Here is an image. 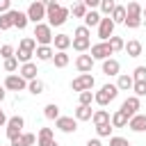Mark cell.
<instances>
[{
	"label": "cell",
	"mask_w": 146,
	"mask_h": 146,
	"mask_svg": "<svg viewBox=\"0 0 146 146\" xmlns=\"http://www.w3.org/2000/svg\"><path fill=\"white\" fill-rule=\"evenodd\" d=\"M71 46H73V50H78V52H87V50L91 48V41H89V36H73V39H71Z\"/></svg>",
	"instance_id": "d6986e66"
},
{
	"label": "cell",
	"mask_w": 146,
	"mask_h": 146,
	"mask_svg": "<svg viewBox=\"0 0 146 146\" xmlns=\"http://www.w3.org/2000/svg\"><path fill=\"white\" fill-rule=\"evenodd\" d=\"M114 21L110 16H100V23H98V39L100 41H107L112 34H114Z\"/></svg>",
	"instance_id": "8fae6325"
},
{
	"label": "cell",
	"mask_w": 146,
	"mask_h": 146,
	"mask_svg": "<svg viewBox=\"0 0 146 146\" xmlns=\"http://www.w3.org/2000/svg\"><path fill=\"white\" fill-rule=\"evenodd\" d=\"M43 116H46L48 121H55V119L59 116V105H55V103H48V105L43 107Z\"/></svg>",
	"instance_id": "1f68e13d"
},
{
	"label": "cell",
	"mask_w": 146,
	"mask_h": 146,
	"mask_svg": "<svg viewBox=\"0 0 146 146\" xmlns=\"http://www.w3.org/2000/svg\"><path fill=\"white\" fill-rule=\"evenodd\" d=\"M18 64H21V62H18L16 57H7V59H5V71H7V73H14V71H18Z\"/></svg>",
	"instance_id": "60d3db41"
},
{
	"label": "cell",
	"mask_w": 146,
	"mask_h": 146,
	"mask_svg": "<svg viewBox=\"0 0 146 146\" xmlns=\"http://www.w3.org/2000/svg\"><path fill=\"white\" fill-rule=\"evenodd\" d=\"M34 141H36V135H32V132H21L18 137L11 139V146H32Z\"/></svg>",
	"instance_id": "ac0fdd59"
},
{
	"label": "cell",
	"mask_w": 146,
	"mask_h": 146,
	"mask_svg": "<svg viewBox=\"0 0 146 146\" xmlns=\"http://www.w3.org/2000/svg\"><path fill=\"white\" fill-rule=\"evenodd\" d=\"M98 23H100V14H98L96 9H87V14H84V25H87V27H98Z\"/></svg>",
	"instance_id": "f1b7e54d"
},
{
	"label": "cell",
	"mask_w": 146,
	"mask_h": 146,
	"mask_svg": "<svg viewBox=\"0 0 146 146\" xmlns=\"http://www.w3.org/2000/svg\"><path fill=\"white\" fill-rule=\"evenodd\" d=\"M107 41H110V46H112V50H114V52L123 50V46H125V41H123L121 36H114V34H112V36H110Z\"/></svg>",
	"instance_id": "ab89813d"
},
{
	"label": "cell",
	"mask_w": 146,
	"mask_h": 146,
	"mask_svg": "<svg viewBox=\"0 0 146 146\" xmlns=\"http://www.w3.org/2000/svg\"><path fill=\"white\" fill-rule=\"evenodd\" d=\"M18 73L30 82V80H34V78H36L39 68H36V64H34V62H25V64H21V66H18Z\"/></svg>",
	"instance_id": "2e32d148"
},
{
	"label": "cell",
	"mask_w": 146,
	"mask_h": 146,
	"mask_svg": "<svg viewBox=\"0 0 146 146\" xmlns=\"http://www.w3.org/2000/svg\"><path fill=\"white\" fill-rule=\"evenodd\" d=\"M5 123H7V116H5V112H2V110H0V128H2V125H5Z\"/></svg>",
	"instance_id": "f907efd6"
},
{
	"label": "cell",
	"mask_w": 146,
	"mask_h": 146,
	"mask_svg": "<svg viewBox=\"0 0 146 146\" xmlns=\"http://www.w3.org/2000/svg\"><path fill=\"white\" fill-rule=\"evenodd\" d=\"M87 146H103V144H100V139H89Z\"/></svg>",
	"instance_id": "c3c4849f"
},
{
	"label": "cell",
	"mask_w": 146,
	"mask_h": 146,
	"mask_svg": "<svg viewBox=\"0 0 146 146\" xmlns=\"http://www.w3.org/2000/svg\"><path fill=\"white\" fill-rule=\"evenodd\" d=\"M9 9H11V0H0V14H5Z\"/></svg>",
	"instance_id": "bcb514c9"
},
{
	"label": "cell",
	"mask_w": 146,
	"mask_h": 146,
	"mask_svg": "<svg viewBox=\"0 0 146 146\" xmlns=\"http://www.w3.org/2000/svg\"><path fill=\"white\" fill-rule=\"evenodd\" d=\"M94 57L91 55H78L75 57V68L80 71V73H91V68H94Z\"/></svg>",
	"instance_id": "5bb4252c"
},
{
	"label": "cell",
	"mask_w": 146,
	"mask_h": 146,
	"mask_svg": "<svg viewBox=\"0 0 146 146\" xmlns=\"http://www.w3.org/2000/svg\"><path fill=\"white\" fill-rule=\"evenodd\" d=\"M11 2H14V0H11Z\"/></svg>",
	"instance_id": "11a10c76"
},
{
	"label": "cell",
	"mask_w": 146,
	"mask_h": 146,
	"mask_svg": "<svg viewBox=\"0 0 146 146\" xmlns=\"http://www.w3.org/2000/svg\"><path fill=\"white\" fill-rule=\"evenodd\" d=\"M132 75L130 73H119V80H116V87H119V91H130L132 89Z\"/></svg>",
	"instance_id": "603a6c76"
},
{
	"label": "cell",
	"mask_w": 146,
	"mask_h": 146,
	"mask_svg": "<svg viewBox=\"0 0 146 146\" xmlns=\"http://www.w3.org/2000/svg\"><path fill=\"white\" fill-rule=\"evenodd\" d=\"M34 41L39 46H50L52 43V27L48 23H34Z\"/></svg>",
	"instance_id": "5b68a950"
},
{
	"label": "cell",
	"mask_w": 146,
	"mask_h": 146,
	"mask_svg": "<svg viewBox=\"0 0 146 146\" xmlns=\"http://www.w3.org/2000/svg\"><path fill=\"white\" fill-rule=\"evenodd\" d=\"M91 121L98 125V123H105V121H110V112L107 110H96L94 114H91Z\"/></svg>",
	"instance_id": "e575fe53"
},
{
	"label": "cell",
	"mask_w": 146,
	"mask_h": 146,
	"mask_svg": "<svg viewBox=\"0 0 146 146\" xmlns=\"http://www.w3.org/2000/svg\"><path fill=\"white\" fill-rule=\"evenodd\" d=\"M55 128L57 130H62V132H66V135H71V132H75L78 130V119L75 116H57L55 119Z\"/></svg>",
	"instance_id": "30bf717a"
},
{
	"label": "cell",
	"mask_w": 146,
	"mask_h": 146,
	"mask_svg": "<svg viewBox=\"0 0 146 146\" xmlns=\"http://www.w3.org/2000/svg\"><path fill=\"white\" fill-rule=\"evenodd\" d=\"M132 91H135V96H146V80H135L132 82Z\"/></svg>",
	"instance_id": "74e56055"
},
{
	"label": "cell",
	"mask_w": 146,
	"mask_h": 146,
	"mask_svg": "<svg viewBox=\"0 0 146 146\" xmlns=\"http://www.w3.org/2000/svg\"><path fill=\"white\" fill-rule=\"evenodd\" d=\"M34 55H36L39 62H50L52 55H55V50H52L50 46H36V48H34Z\"/></svg>",
	"instance_id": "44dd1931"
},
{
	"label": "cell",
	"mask_w": 146,
	"mask_h": 146,
	"mask_svg": "<svg viewBox=\"0 0 146 146\" xmlns=\"http://www.w3.org/2000/svg\"><path fill=\"white\" fill-rule=\"evenodd\" d=\"M23 125H25V119L18 116V114L11 116V119H7V123H5V128H7V130H5V132H7V139L11 141L14 137H18V135L23 132Z\"/></svg>",
	"instance_id": "52a82bcc"
},
{
	"label": "cell",
	"mask_w": 146,
	"mask_h": 146,
	"mask_svg": "<svg viewBox=\"0 0 146 146\" xmlns=\"http://www.w3.org/2000/svg\"><path fill=\"white\" fill-rule=\"evenodd\" d=\"M43 146H59V144H57V141L52 139V141H48V144H43Z\"/></svg>",
	"instance_id": "f5cc1de1"
},
{
	"label": "cell",
	"mask_w": 146,
	"mask_h": 146,
	"mask_svg": "<svg viewBox=\"0 0 146 146\" xmlns=\"http://www.w3.org/2000/svg\"><path fill=\"white\" fill-rule=\"evenodd\" d=\"M11 27H14V9L0 14V30L7 32V30H11Z\"/></svg>",
	"instance_id": "83f0119b"
},
{
	"label": "cell",
	"mask_w": 146,
	"mask_h": 146,
	"mask_svg": "<svg viewBox=\"0 0 146 146\" xmlns=\"http://www.w3.org/2000/svg\"><path fill=\"white\" fill-rule=\"evenodd\" d=\"M132 80H146V66H137L132 71Z\"/></svg>",
	"instance_id": "7bdbcfd3"
},
{
	"label": "cell",
	"mask_w": 146,
	"mask_h": 146,
	"mask_svg": "<svg viewBox=\"0 0 146 146\" xmlns=\"http://www.w3.org/2000/svg\"><path fill=\"white\" fill-rule=\"evenodd\" d=\"M98 7H100V14H103V16H110V14H112V9L116 7V2H114V0H100V5H98Z\"/></svg>",
	"instance_id": "f35d334b"
},
{
	"label": "cell",
	"mask_w": 146,
	"mask_h": 146,
	"mask_svg": "<svg viewBox=\"0 0 146 146\" xmlns=\"http://www.w3.org/2000/svg\"><path fill=\"white\" fill-rule=\"evenodd\" d=\"M114 130V125L110 123V121H105V123H98L96 125V135L98 137H110V132Z\"/></svg>",
	"instance_id": "d590c367"
},
{
	"label": "cell",
	"mask_w": 146,
	"mask_h": 146,
	"mask_svg": "<svg viewBox=\"0 0 146 146\" xmlns=\"http://www.w3.org/2000/svg\"><path fill=\"white\" fill-rule=\"evenodd\" d=\"M5 89L7 91H25L27 89V80L21 73H9L5 78Z\"/></svg>",
	"instance_id": "8992f818"
},
{
	"label": "cell",
	"mask_w": 146,
	"mask_h": 146,
	"mask_svg": "<svg viewBox=\"0 0 146 146\" xmlns=\"http://www.w3.org/2000/svg\"><path fill=\"white\" fill-rule=\"evenodd\" d=\"M5 96H7V89H5V84H0V103L5 100Z\"/></svg>",
	"instance_id": "681fc988"
},
{
	"label": "cell",
	"mask_w": 146,
	"mask_h": 146,
	"mask_svg": "<svg viewBox=\"0 0 146 146\" xmlns=\"http://www.w3.org/2000/svg\"><path fill=\"white\" fill-rule=\"evenodd\" d=\"M116 96H119V87L112 84V82H107V84H103V87L94 94V103H98L100 107H105V105H110Z\"/></svg>",
	"instance_id": "3957f363"
},
{
	"label": "cell",
	"mask_w": 146,
	"mask_h": 146,
	"mask_svg": "<svg viewBox=\"0 0 146 146\" xmlns=\"http://www.w3.org/2000/svg\"><path fill=\"white\" fill-rule=\"evenodd\" d=\"M50 62H52L57 68H66V66H68V62H71V57L66 55V50H57V52L52 55V59H50Z\"/></svg>",
	"instance_id": "7402d4cb"
},
{
	"label": "cell",
	"mask_w": 146,
	"mask_h": 146,
	"mask_svg": "<svg viewBox=\"0 0 146 146\" xmlns=\"http://www.w3.org/2000/svg\"><path fill=\"white\" fill-rule=\"evenodd\" d=\"M27 18H30V23H41L43 18H46V5L43 2H39V0H34L30 7H27Z\"/></svg>",
	"instance_id": "9c48e42d"
},
{
	"label": "cell",
	"mask_w": 146,
	"mask_h": 146,
	"mask_svg": "<svg viewBox=\"0 0 146 146\" xmlns=\"http://www.w3.org/2000/svg\"><path fill=\"white\" fill-rule=\"evenodd\" d=\"M128 128L132 130V132H144L146 130V114H132L130 119H128Z\"/></svg>",
	"instance_id": "9a60e30c"
},
{
	"label": "cell",
	"mask_w": 146,
	"mask_h": 146,
	"mask_svg": "<svg viewBox=\"0 0 146 146\" xmlns=\"http://www.w3.org/2000/svg\"><path fill=\"white\" fill-rule=\"evenodd\" d=\"M141 107V103H139V96H128L123 103H121V112H125V116L130 119L132 114H137V110Z\"/></svg>",
	"instance_id": "4fadbf2b"
},
{
	"label": "cell",
	"mask_w": 146,
	"mask_h": 146,
	"mask_svg": "<svg viewBox=\"0 0 146 146\" xmlns=\"http://www.w3.org/2000/svg\"><path fill=\"white\" fill-rule=\"evenodd\" d=\"M14 46H9V43H5V46H0V57L2 59H7V57H14Z\"/></svg>",
	"instance_id": "b9f144b4"
},
{
	"label": "cell",
	"mask_w": 146,
	"mask_h": 146,
	"mask_svg": "<svg viewBox=\"0 0 146 146\" xmlns=\"http://www.w3.org/2000/svg\"><path fill=\"white\" fill-rule=\"evenodd\" d=\"M0 32H2V30H0Z\"/></svg>",
	"instance_id": "9f6ffc18"
},
{
	"label": "cell",
	"mask_w": 146,
	"mask_h": 146,
	"mask_svg": "<svg viewBox=\"0 0 146 146\" xmlns=\"http://www.w3.org/2000/svg\"><path fill=\"white\" fill-rule=\"evenodd\" d=\"M39 2H43V5L48 7V5H52V2H57V0H39Z\"/></svg>",
	"instance_id": "816d5d0a"
},
{
	"label": "cell",
	"mask_w": 146,
	"mask_h": 146,
	"mask_svg": "<svg viewBox=\"0 0 146 146\" xmlns=\"http://www.w3.org/2000/svg\"><path fill=\"white\" fill-rule=\"evenodd\" d=\"M123 50L128 52V57H139V55H141V43H139L137 39H130V41L123 46Z\"/></svg>",
	"instance_id": "d4e9b609"
},
{
	"label": "cell",
	"mask_w": 146,
	"mask_h": 146,
	"mask_svg": "<svg viewBox=\"0 0 146 146\" xmlns=\"http://www.w3.org/2000/svg\"><path fill=\"white\" fill-rule=\"evenodd\" d=\"M78 100H80V105H91V103H94V91H91V89H84V91H80Z\"/></svg>",
	"instance_id": "8d00e7d4"
},
{
	"label": "cell",
	"mask_w": 146,
	"mask_h": 146,
	"mask_svg": "<svg viewBox=\"0 0 146 146\" xmlns=\"http://www.w3.org/2000/svg\"><path fill=\"white\" fill-rule=\"evenodd\" d=\"M141 21H144V16H141V5L139 2H128V7H125V21H123V25L125 27H130V30H137L139 25H141Z\"/></svg>",
	"instance_id": "7a4b0ae2"
},
{
	"label": "cell",
	"mask_w": 146,
	"mask_h": 146,
	"mask_svg": "<svg viewBox=\"0 0 146 146\" xmlns=\"http://www.w3.org/2000/svg\"><path fill=\"white\" fill-rule=\"evenodd\" d=\"M52 46H55V50H68L71 48V36L68 34H55Z\"/></svg>",
	"instance_id": "ffe728a7"
},
{
	"label": "cell",
	"mask_w": 146,
	"mask_h": 146,
	"mask_svg": "<svg viewBox=\"0 0 146 146\" xmlns=\"http://www.w3.org/2000/svg\"><path fill=\"white\" fill-rule=\"evenodd\" d=\"M52 139H55L52 128H41V130L36 132V144H39V146H43V144H48V141H52Z\"/></svg>",
	"instance_id": "4316f807"
},
{
	"label": "cell",
	"mask_w": 146,
	"mask_h": 146,
	"mask_svg": "<svg viewBox=\"0 0 146 146\" xmlns=\"http://www.w3.org/2000/svg\"><path fill=\"white\" fill-rule=\"evenodd\" d=\"M119 71H121V64H119L114 57L103 59V73H105V75H119Z\"/></svg>",
	"instance_id": "e0dca14e"
},
{
	"label": "cell",
	"mask_w": 146,
	"mask_h": 146,
	"mask_svg": "<svg viewBox=\"0 0 146 146\" xmlns=\"http://www.w3.org/2000/svg\"><path fill=\"white\" fill-rule=\"evenodd\" d=\"M110 146H130L125 137H110Z\"/></svg>",
	"instance_id": "ee69618b"
},
{
	"label": "cell",
	"mask_w": 146,
	"mask_h": 146,
	"mask_svg": "<svg viewBox=\"0 0 146 146\" xmlns=\"http://www.w3.org/2000/svg\"><path fill=\"white\" fill-rule=\"evenodd\" d=\"M141 16H144V18H146V7H141Z\"/></svg>",
	"instance_id": "db71d44e"
},
{
	"label": "cell",
	"mask_w": 146,
	"mask_h": 146,
	"mask_svg": "<svg viewBox=\"0 0 146 146\" xmlns=\"http://www.w3.org/2000/svg\"><path fill=\"white\" fill-rule=\"evenodd\" d=\"M27 23H30L27 14H25V11H16V9H14V27L25 30V27H27Z\"/></svg>",
	"instance_id": "f546056e"
},
{
	"label": "cell",
	"mask_w": 146,
	"mask_h": 146,
	"mask_svg": "<svg viewBox=\"0 0 146 146\" xmlns=\"http://www.w3.org/2000/svg\"><path fill=\"white\" fill-rule=\"evenodd\" d=\"M34 48H36V41H34V36H25V39H21V43H18V50L14 52V57H16L21 64H25V62H30V59H32V55H34Z\"/></svg>",
	"instance_id": "277c9868"
},
{
	"label": "cell",
	"mask_w": 146,
	"mask_h": 146,
	"mask_svg": "<svg viewBox=\"0 0 146 146\" xmlns=\"http://www.w3.org/2000/svg\"><path fill=\"white\" fill-rule=\"evenodd\" d=\"M110 55H114L110 41H98V43L91 46V57H94V59H107Z\"/></svg>",
	"instance_id": "7c38bea8"
},
{
	"label": "cell",
	"mask_w": 146,
	"mask_h": 146,
	"mask_svg": "<svg viewBox=\"0 0 146 146\" xmlns=\"http://www.w3.org/2000/svg\"><path fill=\"white\" fill-rule=\"evenodd\" d=\"M75 36H89V27H87V25L75 27Z\"/></svg>",
	"instance_id": "f6af8a7d"
},
{
	"label": "cell",
	"mask_w": 146,
	"mask_h": 146,
	"mask_svg": "<svg viewBox=\"0 0 146 146\" xmlns=\"http://www.w3.org/2000/svg\"><path fill=\"white\" fill-rule=\"evenodd\" d=\"M84 5H87V9H94V7H98L100 5V0H82Z\"/></svg>",
	"instance_id": "7dc6e473"
},
{
	"label": "cell",
	"mask_w": 146,
	"mask_h": 146,
	"mask_svg": "<svg viewBox=\"0 0 146 146\" xmlns=\"http://www.w3.org/2000/svg\"><path fill=\"white\" fill-rule=\"evenodd\" d=\"M94 84H96V80H94V75H91V73H80L78 78H73L71 89L80 94V91H84V89H94Z\"/></svg>",
	"instance_id": "ba28073f"
},
{
	"label": "cell",
	"mask_w": 146,
	"mask_h": 146,
	"mask_svg": "<svg viewBox=\"0 0 146 146\" xmlns=\"http://www.w3.org/2000/svg\"><path fill=\"white\" fill-rule=\"evenodd\" d=\"M91 114H94L91 105H78V107H75V112H73V116H75L78 121H89V119H91Z\"/></svg>",
	"instance_id": "cb8c5ba5"
},
{
	"label": "cell",
	"mask_w": 146,
	"mask_h": 146,
	"mask_svg": "<svg viewBox=\"0 0 146 146\" xmlns=\"http://www.w3.org/2000/svg\"><path fill=\"white\" fill-rule=\"evenodd\" d=\"M110 18H112L114 23H123V21H125V7H123V5H116V7L112 9Z\"/></svg>",
	"instance_id": "d6a6232c"
},
{
	"label": "cell",
	"mask_w": 146,
	"mask_h": 146,
	"mask_svg": "<svg viewBox=\"0 0 146 146\" xmlns=\"http://www.w3.org/2000/svg\"><path fill=\"white\" fill-rule=\"evenodd\" d=\"M71 14H73L75 18H84V14H87V5H84L82 0L73 2V7H71Z\"/></svg>",
	"instance_id": "836d02e7"
},
{
	"label": "cell",
	"mask_w": 146,
	"mask_h": 146,
	"mask_svg": "<svg viewBox=\"0 0 146 146\" xmlns=\"http://www.w3.org/2000/svg\"><path fill=\"white\" fill-rule=\"evenodd\" d=\"M68 14H71V9H68V7H62L59 2H52V5L46 7V18H48V25H50V27L64 25L66 18H68Z\"/></svg>",
	"instance_id": "6da1fadb"
},
{
	"label": "cell",
	"mask_w": 146,
	"mask_h": 146,
	"mask_svg": "<svg viewBox=\"0 0 146 146\" xmlns=\"http://www.w3.org/2000/svg\"><path fill=\"white\" fill-rule=\"evenodd\" d=\"M110 123H112L114 128H125V125H128V116H125V112L116 110V112L110 116Z\"/></svg>",
	"instance_id": "484cf974"
},
{
	"label": "cell",
	"mask_w": 146,
	"mask_h": 146,
	"mask_svg": "<svg viewBox=\"0 0 146 146\" xmlns=\"http://www.w3.org/2000/svg\"><path fill=\"white\" fill-rule=\"evenodd\" d=\"M43 89H46V84H43L39 78H34V80H30V82H27V91H30V94H34V96L43 94Z\"/></svg>",
	"instance_id": "4dcf8cb0"
}]
</instances>
